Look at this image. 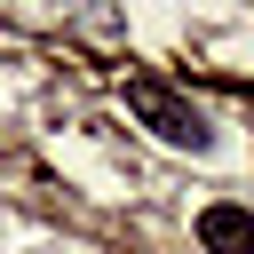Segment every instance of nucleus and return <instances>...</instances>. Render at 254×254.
<instances>
[{
	"label": "nucleus",
	"mask_w": 254,
	"mask_h": 254,
	"mask_svg": "<svg viewBox=\"0 0 254 254\" xmlns=\"http://www.w3.org/2000/svg\"><path fill=\"white\" fill-rule=\"evenodd\" d=\"M127 103H135V111H143L175 151H214V119H206L198 103H175V95H167V87H151V79H135V87H127Z\"/></svg>",
	"instance_id": "f257e3e1"
},
{
	"label": "nucleus",
	"mask_w": 254,
	"mask_h": 254,
	"mask_svg": "<svg viewBox=\"0 0 254 254\" xmlns=\"http://www.w3.org/2000/svg\"><path fill=\"white\" fill-rule=\"evenodd\" d=\"M198 246H206V254H254V214L230 206V198L198 206Z\"/></svg>",
	"instance_id": "f03ea898"
}]
</instances>
